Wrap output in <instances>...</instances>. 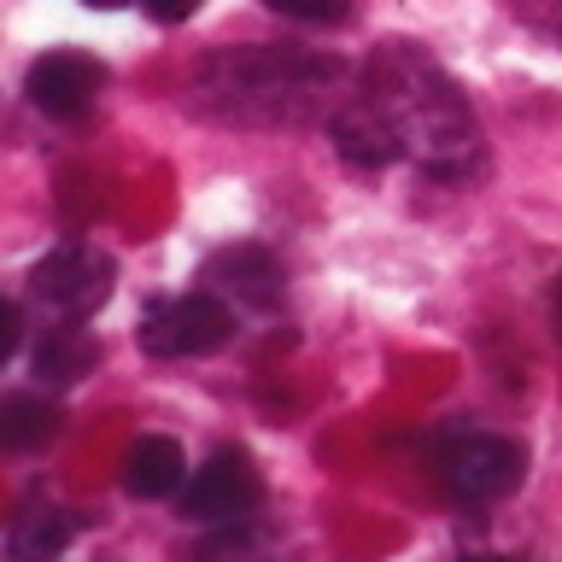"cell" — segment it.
Here are the masks:
<instances>
[{"instance_id": "obj_1", "label": "cell", "mask_w": 562, "mask_h": 562, "mask_svg": "<svg viewBox=\"0 0 562 562\" xmlns=\"http://www.w3.org/2000/svg\"><path fill=\"white\" fill-rule=\"evenodd\" d=\"M369 100L386 112L411 165H422L439 182H469L481 170V123H474L469 100L457 94V82L422 47H381L369 65Z\"/></svg>"}, {"instance_id": "obj_2", "label": "cell", "mask_w": 562, "mask_h": 562, "mask_svg": "<svg viewBox=\"0 0 562 562\" xmlns=\"http://www.w3.org/2000/svg\"><path fill=\"white\" fill-rule=\"evenodd\" d=\"M328 77H334V65L323 70L305 53L240 47V53H217V59L200 65V100L240 123H293L323 100Z\"/></svg>"}, {"instance_id": "obj_3", "label": "cell", "mask_w": 562, "mask_h": 562, "mask_svg": "<svg viewBox=\"0 0 562 562\" xmlns=\"http://www.w3.org/2000/svg\"><path fill=\"white\" fill-rule=\"evenodd\" d=\"M235 334V311H228L223 293H182V299H153L147 316H140L135 340L147 358H211V351L228 346Z\"/></svg>"}, {"instance_id": "obj_4", "label": "cell", "mask_w": 562, "mask_h": 562, "mask_svg": "<svg viewBox=\"0 0 562 562\" xmlns=\"http://www.w3.org/2000/svg\"><path fill=\"white\" fill-rule=\"evenodd\" d=\"M117 288V263L94 252V246H59L30 270V299L47 316H65V323H88Z\"/></svg>"}, {"instance_id": "obj_5", "label": "cell", "mask_w": 562, "mask_h": 562, "mask_svg": "<svg viewBox=\"0 0 562 562\" xmlns=\"http://www.w3.org/2000/svg\"><path fill=\"white\" fill-rule=\"evenodd\" d=\"M527 474V451L504 434H457L439 457V481L457 504H492L509 498Z\"/></svg>"}, {"instance_id": "obj_6", "label": "cell", "mask_w": 562, "mask_h": 562, "mask_svg": "<svg viewBox=\"0 0 562 562\" xmlns=\"http://www.w3.org/2000/svg\"><path fill=\"white\" fill-rule=\"evenodd\" d=\"M258 498H263L258 463H252L240 446H217L200 469H193V481H188V492H182V516L200 521V527H223V521L252 516Z\"/></svg>"}, {"instance_id": "obj_7", "label": "cell", "mask_w": 562, "mask_h": 562, "mask_svg": "<svg viewBox=\"0 0 562 562\" xmlns=\"http://www.w3.org/2000/svg\"><path fill=\"white\" fill-rule=\"evenodd\" d=\"M200 281L211 293H223L235 311H258V316H270L281 305V293H288V276H281L276 252L258 240H235V246H223V252H211Z\"/></svg>"}, {"instance_id": "obj_8", "label": "cell", "mask_w": 562, "mask_h": 562, "mask_svg": "<svg viewBox=\"0 0 562 562\" xmlns=\"http://www.w3.org/2000/svg\"><path fill=\"white\" fill-rule=\"evenodd\" d=\"M100 88H105V65L88 59V53H77V47H53V53H42V59L24 70L30 105L47 112V117H59V123L94 112Z\"/></svg>"}, {"instance_id": "obj_9", "label": "cell", "mask_w": 562, "mask_h": 562, "mask_svg": "<svg viewBox=\"0 0 562 562\" xmlns=\"http://www.w3.org/2000/svg\"><path fill=\"white\" fill-rule=\"evenodd\" d=\"M328 135H334V153H340L346 165H358V170H386L393 158H404L393 123H386V112L369 94L340 105V112L328 117Z\"/></svg>"}, {"instance_id": "obj_10", "label": "cell", "mask_w": 562, "mask_h": 562, "mask_svg": "<svg viewBox=\"0 0 562 562\" xmlns=\"http://www.w3.org/2000/svg\"><path fill=\"white\" fill-rule=\"evenodd\" d=\"M182 481H188V457L165 434H140L123 457V492L130 498H170V492H182Z\"/></svg>"}, {"instance_id": "obj_11", "label": "cell", "mask_w": 562, "mask_h": 562, "mask_svg": "<svg viewBox=\"0 0 562 562\" xmlns=\"http://www.w3.org/2000/svg\"><path fill=\"white\" fill-rule=\"evenodd\" d=\"M94 363H100L94 334H82V323H65V316H53V328L30 351V369H35L42 386H70V381H82Z\"/></svg>"}, {"instance_id": "obj_12", "label": "cell", "mask_w": 562, "mask_h": 562, "mask_svg": "<svg viewBox=\"0 0 562 562\" xmlns=\"http://www.w3.org/2000/svg\"><path fill=\"white\" fill-rule=\"evenodd\" d=\"M59 434V404L47 393H7L0 398V446L7 451H35Z\"/></svg>"}, {"instance_id": "obj_13", "label": "cell", "mask_w": 562, "mask_h": 562, "mask_svg": "<svg viewBox=\"0 0 562 562\" xmlns=\"http://www.w3.org/2000/svg\"><path fill=\"white\" fill-rule=\"evenodd\" d=\"M70 533H77V521L65 509H24L7 527V557L12 562H47L70 544Z\"/></svg>"}, {"instance_id": "obj_14", "label": "cell", "mask_w": 562, "mask_h": 562, "mask_svg": "<svg viewBox=\"0 0 562 562\" xmlns=\"http://www.w3.org/2000/svg\"><path fill=\"white\" fill-rule=\"evenodd\" d=\"M263 7L293 24H346L351 18V0H263Z\"/></svg>"}, {"instance_id": "obj_15", "label": "cell", "mask_w": 562, "mask_h": 562, "mask_svg": "<svg viewBox=\"0 0 562 562\" xmlns=\"http://www.w3.org/2000/svg\"><path fill=\"white\" fill-rule=\"evenodd\" d=\"M516 7H521V18L533 30H544V35H557V42H562V0H516Z\"/></svg>"}, {"instance_id": "obj_16", "label": "cell", "mask_w": 562, "mask_h": 562, "mask_svg": "<svg viewBox=\"0 0 562 562\" xmlns=\"http://www.w3.org/2000/svg\"><path fill=\"white\" fill-rule=\"evenodd\" d=\"M200 7H205V0H140V12H147L153 24H188Z\"/></svg>"}, {"instance_id": "obj_17", "label": "cell", "mask_w": 562, "mask_h": 562, "mask_svg": "<svg viewBox=\"0 0 562 562\" xmlns=\"http://www.w3.org/2000/svg\"><path fill=\"white\" fill-rule=\"evenodd\" d=\"M551 328H557V340H562V276H557V288H551Z\"/></svg>"}, {"instance_id": "obj_18", "label": "cell", "mask_w": 562, "mask_h": 562, "mask_svg": "<svg viewBox=\"0 0 562 562\" xmlns=\"http://www.w3.org/2000/svg\"><path fill=\"white\" fill-rule=\"evenodd\" d=\"M82 7H100V12H112V7H123V0H82Z\"/></svg>"}]
</instances>
